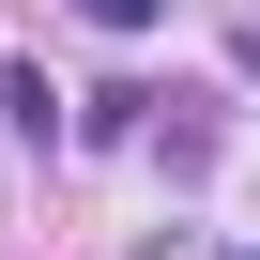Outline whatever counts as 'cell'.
I'll return each instance as SVG.
<instances>
[{"mask_svg":"<svg viewBox=\"0 0 260 260\" xmlns=\"http://www.w3.org/2000/svg\"><path fill=\"white\" fill-rule=\"evenodd\" d=\"M0 122H16V138L46 153V138H61V92H46V77H0Z\"/></svg>","mask_w":260,"mask_h":260,"instance_id":"obj_1","label":"cell"},{"mask_svg":"<svg viewBox=\"0 0 260 260\" xmlns=\"http://www.w3.org/2000/svg\"><path fill=\"white\" fill-rule=\"evenodd\" d=\"M77 16H92V31H153V0H77Z\"/></svg>","mask_w":260,"mask_h":260,"instance_id":"obj_2","label":"cell"},{"mask_svg":"<svg viewBox=\"0 0 260 260\" xmlns=\"http://www.w3.org/2000/svg\"><path fill=\"white\" fill-rule=\"evenodd\" d=\"M245 77H260V31H245Z\"/></svg>","mask_w":260,"mask_h":260,"instance_id":"obj_3","label":"cell"}]
</instances>
